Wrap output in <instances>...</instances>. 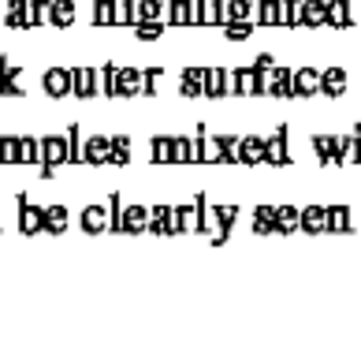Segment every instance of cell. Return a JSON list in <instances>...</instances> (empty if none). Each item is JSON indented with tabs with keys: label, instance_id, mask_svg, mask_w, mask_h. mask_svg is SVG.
Here are the masks:
<instances>
[{
	"label": "cell",
	"instance_id": "obj_19",
	"mask_svg": "<svg viewBox=\"0 0 361 347\" xmlns=\"http://www.w3.org/2000/svg\"><path fill=\"white\" fill-rule=\"evenodd\" d=\"M168 26H197L194 0H168Z\"/></svg>",
	"mask_w": 361,
	"mask_h": 347
},
{
	"label": "cell",
	"instance_id": "obj_45",
	"mask_svg": "<svg viewBox=\"0 0 361 347\" xmlns=\"http://www.w3.org/2000/svg\"><path fill=\"white\" fill-rule=\"evenodd\" d=\"M112 11H116V0H93V26H112Z\"/></svg>",
	"mask_w": 361,
	"mask_h": 347
},
{
	"label": "cell",
	"instance_id": "obj_29",
	"mask_svg": "<svg viewBox=\"0 0 361 347\" xmlns=\"http://www.w3.org/2000/svg\"><path fill=\"white\" fill-rule=\"evenodd\" d=\"M253 4H257V26L283 23V0H253Z\"/></svg>",
	"mask_w": 361,
	"mask_h": 347
},
{
	"label": "cell",
	"instance_id": "obj_32",
	"mask_svg": "<svg viewBox=\"0 0 361 347\" xmlns=\"http://www.w3.org/2000/svg\"><path fill=\"white\" fill-rule=\"evenodd\" d=\"M138 23H168V0H138Z\"/></svg>",
	"mask_w": 361,
	"mask_h": 347
},
{
	"label": "cell",
	"instance_id": "obj_34",
	"mask_svg": "<svg viewBox=\"0 0 361 347\" xmlns=\"http://www.w3.org/2000/svg\"><path fill=\"white\" fill-rule=\"evenodd\" d=\"M171 165H197L194 161V139L171 135Z\"/></svg>",
	"mask_w": 361,
	"mask_h": 347
},
{
	"label": "cell",
	"instance_id": "obj_7",
	"mask_svg": "<svg viewBox=\"0 0 361 347\" xmlns=\"http://www.w3.org/2000/svg\"><path fill=\"white\" fill-rule=\"evenodd\" d=\"M78 228H82L86 235L109 232V202H90V206H82V213H78Z\"/></svg>",
	"mask_w": 361,
	"mask_h": 347
},
{
	"label": "cell",
	"instance_id": "obj_31",
	"mask_svg": "<svg viewBox=\"0 0 361 347\" xmlns=\"http://www.w3.org/2000/svg\"><path fill=\"white\" fill-rule=\"evenodd\" d=\"M354 213H350V206L346 202H339V206H328V232H339V235H346L354 228Z\"/></svg>",
	"mask_w": 361,
	"mask_h": 347
},
{
	"label": "cell",
	"instance_id": "obj_48",
	"mask_svg": "<svg viewBox=\"0 0 361 347\" xmlns=\"http://www.w3.org/2000/svg\"><path fill=\"white\" fill-rule=\"evenodd\" d=\"M343 165H357V139H354V131H350V135H343Z\"/></svg>",
	"mask_w": 361,
	"mask_h": 347
},
{
	"label": "cell",
	"instance_id": "obj_13",
	"mask_svg": "<svg viewBox=\"0 0 361 347\" xmlns=\"http://www.w3.org/2000/svg\"><path fill=\"white\" fill-rule=\"evenodd\" d=\"M145 228H149V206L123 202V235H142Z\"/></svg>",
	"mask_w": 361,
	"mask_h": 347
},
{
	"label": "cell",
	"instance_id": "obj_22",
	"mask_svg": "<svg viewBox=\"0 0 361 347\" xmlns=\"http://www.w3.org/2000/svg\"><path fill=\"white\" fill-rule=\"evenodd\" d=\"M302 232L305 235L328 232V206H302Z\"/></svg>",
	"mask_w": 361,
	"mask_h": 347
},
{
	"label": "cell",
	"instance_id": "obj_35",
	"mask_svg": "<svg viewBox=\"0 0 361 347\" xmlns=\"http://www.w3.org/2000/svg\"><path fill=\"white\" fill-rule=\"evenodd\" d=\"M116 75L119 64H101L97 68V98H116Z\"/></svg>",
	"mask_w": 361,
	"mask_h": 347
},
{
	"label": "cell",
	"instance_id": "obj_37",
	"mask_svg": "<svg viewBox=\"0 0 361 347\" xmlns=\"http://www.w3.org/2000/svg\"><path fill=\"white\" fill-rule=\"evenodd\" d=\"M138 23V0H116L112 26H135Z\"/></svg>",
	"mask_w": 361,
	"mask_h": 347
},
{
	"label": "cell",
	"instance_id": "obj_18",
	"mask_svg": "<svg viewBox=\"0 0 361 347\" xmlns=\"http://www.w3.org/2000/svg\"><path fill=\"white\" fill-rule=\"evenodd\" d=\"M320 93V68H294V98H317Z\"/></svg>",
	"mask_w": 361,
	"mask_h": 347
},
{
	"label": "cell",
	"instance_id": "obj_30",
	"mask_svg": "<svg viewBox=\"0 0 361 347\" xmlns=\"http://www.w3.org/2000/svg\"><path fill=\"white\" fill-rule=\"evenodd\" d=\"M253 235H276V206H257L250 220Z\"/></svg>",
	"mask_w": 361,
	"mask_h": 347
},
{
	"label": "cell",
	"instance_id": "obj_27",
	"mask_svg": "<svg viewBox=\"0 0 361 347\" xmlns=\"http://www.w3.org/2000/svg\"><path fill=\"white\" fill-rule=\"evenodd\" d=\"M194 4H197V26H224L227 0H194Z\"/></svg>",
	"mask_w": 361,
	"mask_h": 347
},
{
	"label": "cell",
	"instance_id": "obj_2",
	"mask_svg": "<svg viewBox=\"0 0 361 347\" xmlns=\"http://www.w3.org/2000/svg\"><path fill=\"white\" fill-rule=\"evenodd\" d=\"M205 209H209V198L205 191H197L186 206H176V217H179V235H197L205 224Z\"/></svg>",
	"mask_w": 361,
	"mask_h": 347
},
{
	"label": "cell",
	"instance_id": "obj_43",
	"mask_svg": "<svg viewBox=\"0 0 361 347\" xmlns=\"http://www.w3.org/2000/svg\"><path fill=\"white\" fill-rule=\"evenodd\" d=\"M0 165H19V135H0Z\"/></svg>",
	"mask_w": 361,
	"mask_h": 347
},
{
	"label": "cell",
	"instance_id": "obj_24",
	"mask_svg": "<svg viewBox=\"0 0 361 347\" xmlns=\"http://www.w3.org/2000/svg\"><path fill=\"white\" fill-rule=\"evenodd\" d=\"M302 26L310 30L328 26V0H302Z\"/></svg>",
	"mask_w": 361,
	"mask_h": 347
},
{
	"label": "cell",
	"instance_id": "obj_5",
	"mask_svg": "<svg viewBox=\"0 0 361 347\" xmlns=\"http://www.w3.org/2000/svg\"><path fill=\"white\" fill-rule=\"evenodd\" d=\"M42 90L52 101L71 98V68H45L42 71Z\"/></svg>",
	"mask_w": 361,
	"mask_h": 347
},
{
	"label": "cell",
	"instance_id": "obj_23",
	"mask_svg": "<svg viewBox=\"0 0 361 347\" xmlns=\"http://www.w3.org/2000/svg\"><path fill=\"white\" fill-rule=\"evenodd\" d=\"M224 23H257V4L253 0H227Z\"/></svg>",
	"mask_w": 361,
	"mask_h": 347
},
{
	"label": "cell",
	"instance_id": "obj_21",
	"mask_svg": "<svg viewBox=\"0 0 361 347\" xmlns=\"http://www.w3.org/2000/svg\"><path fill=\"white\" fill-rule=\"evenodd\" d=\"M302 232V209L298 206H276V235H294Z\"/></svg>",
	"mask_w": 361,
	"mask_h": 347
},
{
	"label": "cell",
	"instance_id": "obj_10",
	"mask_svg": "<svg viewBox=\"0 0 361 347\" xmlns=\"http://www.w3.org/2000/svg\"><path fill=\"white\" fill-rule=\"evenodd\" d=\"M179 98H186V101L205 98V68H197V64L183 68V75H179Z\"/></svg>",
	"mask_w": 361,
	"mask_h": 347
},
{
	"label": "cell",
	"instance_id": "obj_39",
	"mask_svg": "<svg viewBox=\"0 0 361 347\" xmlns=\"http://www.w3.org/2000/svg\"><path fill=\"white\" fill-rule=\"evenodd\" d=\"M149 161L153 165H171V135H153L149 139Z\"/></svg>",
	"mask_w": 361,
	"mask_h": 347
},
{
	"label": "cell",
	"instance_id": "obj_33",
	"mask_svg": "<svg viewBox=\"0 0 361 347\" xmlns=\"http://www.w3.org/2000/svg\"><path fill=\"white\" fill-rule=\"evenodd\" d=\"M19 165H42V139L19 135Z\"/></svg>",
	"mask_w": 361,
	"mask_h": 347
},
{
	"label": "cell",
	"instance_id": "obj_46",
	"mask_svg": "<svg viewBox=\"0 0 361 347\" xmlns=\"http://www.w3.org/2000/svg\"><path fill=\"white\" fill-rule=\"evenodd\" d=\"M257 30V23H224V37L227 42H246Z\"/></svg>",
	"mask_w": 361,
	"mask_h": 347
},
{
	"label": "cell",
	"instance_id": "obj_26",
	"mask_svg": "<svg viewBox=\"0 0 361 347\" xmlns=\"http://www.w3.org/2000/svg\"><path fill=\"white\" fill-rule=\"evenodd\" d=\"M205 98L209 101H224L227 98V68H205Z\"/></svg>",
	"mask_w": 361,
	"mask_h": 347
},
{
	"label": "cell",
	"instance_id": "obj_44",
	"mask_svg": "<svg viewBox=\"0 0 361 347\" xmlns=\"http://www.w3.org/2000/svg\"><path fill=\"white\" fill-rule=\"evenodd\" d=\"M130 30H135V37H138V42H157V37H164L168 23H135Z\"/></svg>",
	"mask_w": 361,
	"mask_h": 347
},
{
	"label": "cell",
	"instance_id": "obj_50",
	"mask_svg": "<svg viewBox=\"0 0 361 347\" xmlns=\"http://www.w3.org/2000/svg\"><path fill=\"white\" fill-rule=\"evenodd\" d=\"M350 131H354V139H357V165H361V124H354Z\"/></svg>",
	"mask_w": 361,
	"mask_h": 347
},
{
	"label": "cell",
	"instance_id": "obj_16",
	"mask_svg": "<svg viewBox=\"0 0 361 347\" xmlns=\"http://www.w3.org/2000/svg\"><path fill=\"white\" fill-rule=\"evenodd\" d=\"M116 98H142V68H119L116 75Z\"/></svg>",
	"mask_w": 361,
	"mask_h": 347
},
{
	"label": "cell",
	"instance_id": "obj_36",
	"mask_svg": "<svg viewBox=\"0 0 361 347\" xmlns=\"http://www.w3.org/2000/svg\"><path fill=\"white\" fill-rule=\"evenodd\" d=\"M68 165H82V146H86V139H82V127L78 124H68Z\"/></svg>",
	"mask_w": 361,
	"mask_h": 347
},
{
	"label": "cell",
	"instance_id": "obj_11",
	"mask_svg": "<svg viewBox=\"0 0 361 347\" xmlns=\"http://www.w3.org/2000/svg\"><path fill=\"white\" fill-rule=\"evenodd\" d=\"M235 98H261V71L253 64L235 68Z\"/></svg>",
	"mask_w": 361,
	"mask_h": 347
},
{
	"label": "cell",
	"instance_id": "obj_47",
	"mask_svg": "<svg viewBox=\"0 0 361 347\" xmlns=\"http://www.w3.org/2000/svg\"><path fill=\"white\" fill-rule=\"evenodd\" d=\"M279 26L298 30V26H302V0H283V23H279Z\"/></svg>",
	"mask_w": 361,
	"mask_h": 347
},
{
	"label": "cell",
	"instance_id": "obj_14",
	"mask_svg": "<svg viewBox=\"0 0 361 347\" xmlns=\"http://www.w3.org/2000/svg\"><path fill=\"white\" fill-rule=\"evenodd\" d=\"M109 153H112L109 135H90L82 146V165H109Z\"/></svg>",
	"mask_w": 361,
	"mask_h": 347
},
{
	"label": "cell",
	"instance_id": "obj_28",
	"mask_svg": "<svg viewBox=\"0 0 361 347\" xmlns=\"http://www.w3.org/2000/svg\"><path fill=\"white\" fill-rule=\"evenodd\" d=\"M68 224H71V209L68 206H45V232L49 235H63L68 232Z\"/></svg>",
	"mask_w": 361,
	"mask_h": 347
},
{
	"label": "cell",
	"instance_id": "obj_8",
	"mask_svg": "<svg viewBox=\"0 0 361 347\" xmlns=\"http://www.w3.org/2000/svg\"><path fill=\"white\" fill-rule=\"evenodd\" d=\"M71 98H78V101L97 98V68H86V64L71 68Z\"/></svg>",
	"mask_w": 361,
	"mask_h": 347
},
{
	"label": "cell",
	"instance_id": "obj_12",
	"mask_svg": "<svg viewBox=\"0 0 361 347\" xmlns=\"http://www.w3.org/2000/svg\"><path fill=\"white\" fill-rule=\"evenodd\" d=\"M346 86H350L346 68H320V93H324V98H343Z\"/></svg>",
	"mask_w": 361,
	"mask_h": 347
},
{
	"label": "cell",
	"instance_id": "obj_49",
	"mask_svg": "<svg viewBox=\"0 0 361 347\" xmlns=\"http://www.w3.org/2000/svg\"><path fill=\"white\" fill-rule=\"evenodd\" d=\"M253 68H257V71L264 75V71H269V68H276V57H272V52H261V57L253 60Z\"/></svg>",
	"mask_w": 361,
	"mask_h": 347
},
{
	"label": "cell",
	"instance_id": "obj_38",
	"mask_svg": "<svg viewBox=\"0 0 361 347\" xmlns=\"http://www.w3.org/2000/svg\"><path fill=\"white\" fill-rule=\"evenodd\" d=\"M109 165H116V168H127L130 165V135H112Z\"/></svg>",
	"mask_w": 361,
	"mask_h": 347
},
{
	"label": "cell",
	"instance_id": "obj_42",
	"mask_svg": "<svg viewBox=\"0 0 361 347\" xmlns=\"http://www.w3.org/2000/svg\"><path fill=\"white\" fill-rule=\"evenodd\" d=\"M52 23V0H30V30Z\"/></svg>",
	"mask_w": 361,
	"mask_h": 347
},
{
	"label": "cell",
	"instance_id": "obj_25",
	"mask_svg": "<svg viewBox=\"0 0 361 347\" xmlns=\"http://www.w3.org/2000/svg\"><path fill=\"white\" fill-rule=\"evenodd\" d=\"M78 19V4L75 0H52V23L49 26H56V30H71Z\"/></svg>",
	"mask_w": 361,
	"mask_h": 347
},
{
	"label": "cell",
	"instance_id": "obj_6",
	"mask_svg": "<svg viewBox=\"0 0 361 347\" xmlns=\"http://www.w3.org/2000/svg\"><path fill=\"white\" fill-rule=\"evenodd\" d=\"M149 235H179V217H176V206H149Z\"/></svg>",
	"mask_w": 361,
	"mask_h": 347
},
{
	"label": "cell",
	"instance_id": "obj_3",
	"mask_svg": "<svg viewBox=\"0 0 361 347\" xmlns=\"http://www.w3.org/2000/svg\"><path fill=\"white\" fill-rule=\"evenodd\" d=\"M16 213H19V232L23 235H42L45 232V206L30 202V194H19L16 198Z\"/></svg>",
	"mask_w": 361,
	"mask_h": 347
},
{
	"label": "cell",
	"instance_id": "obj_9",
	"mask_svg": "<svg viewBox=\"0 0 361 347\" xmlns=\"http://www.w3.org/2000/svg\"><path fill=\"white\" fill-rule=\"evenodd\" d=\"M320 165H343V139L339 135H313L310 139Z\"/></svg>",
	"mask_w": 361,
	"mask_h": 347
},
{
	"label": "cell",
	"instance_id": "obj_1",
	"mask_svg": "<svg viewBox=\"0 0 361 347\" xmlns=\"http://www.w3.org/2000/svg\"><path fill=\"white\" fill-rule=\"evenodd\" d=\"M68 165V135H42V180H52L56 172Z\"/></svg>",
	"mask_w": 361,
	"mask_h": 347
},
{
	"label": "cell",
	"instance_id": "obj_20",
	"mask_svg": "<svg viewBox=\"0 0 361 347\" xmlns=\"http://www.w3.org/2000/svg\"><path fill=\"white\" fill-rule=\"evenodd\" d=\"M4 26L8 30H30V0H8Z\"/></svg>",
	"mask_w": 361,
	"mask_h": 347
},
{
	"label": "cell",
	"instance_id": "obj_41",
	"mask_svg": "<svg viewBox=\"0 0 361 347\" xmlns=\"http://www.w3.org/2000/svg\"><path fill=\"white\" fill-rule=\"evenodd\" d=\"M160 78H164V68H160V64H149V68H142V98H157Z\"/></svg>",
	"mask_w": 361,
	"mask_h": 347
},
{
	"label": "cell",
	"instance_id": "obj_17",
	"mask_svg": "<svg viewBox=\"0 0 361 347\" xmlns=\"http://www.w3.org/2000/svg\"><path fill=\"white\" fill-rule=\"evenodd\" d=\"M328 26L331 30H350L354 26V0H328Z\"/></svg>",
	"mask_w": 361,
	"mask_h": 347
},
{
	"label": "cell",
	"instance_id": "obj_15",
	"mask_svg": "<svg viewBox=\"0 0 361 347\" xmlns=\"http://www.w3.org/2000/svg\"><path fill=\"white\" fill-rule=\"evenodd\" d=\"M238 165H264V139L261 135H238Z\"/></svg>",
	"mask_w": 361,
	"mask_h": 347
},
{
	"label": "cell",
	"instance_id": "obj_4",
	"mask_svg": "<svg viewBox=\"0 0 361 347\" xmlns=\"http://www.w3.org/2000/svg\"><path fill=\"white\" fill-rule=\"evenodd\" d=\"M264 165H272V168L290 165V127L287 124H279L272 135L264 139Z\"/></svg>",
	"mask_w": 361,
	"mask_h": 347
},
{
	"label": "cell",
	"instance_id": "obj_40",
	"mask_svg": "<svg viewBox=\"0 0 361 347\" xmlns=\"http://www.w3.org/2000/svg\"><path fill=\"white\" fill-rule=\"evenodd\" d=\"M109 232L123 235V194L119 191L109 194Z\"/></svg>",
	"mask_w": 361,
	"mask_h": 347
}]
</instances>
